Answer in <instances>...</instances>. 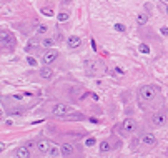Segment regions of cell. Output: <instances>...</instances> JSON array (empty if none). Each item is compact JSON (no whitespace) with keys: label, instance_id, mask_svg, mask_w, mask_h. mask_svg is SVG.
Segmentation results:
<instances>
[{"label":"cell","instance_id":"26","mask_svg":"<svg viewBox=\"0 0 168 158\" xmlns=\"http://www.w3.org/2000/svg\"><path fill=\"white\" fill-rule=\"evenodd\" d=\"M4 150H5V143H2V141H0V153H2Z\"/></svg>","mask_w":168,"mask_h":158},{"label":"cell","instance_id":"4","mask_svg":"<svg viewBox=\"0 0 168 158\" xmlns=\"http://www.w3.org/2000/svg\"><path fill=\"white\" fill-rule=\"evenodd\" d=\"M70 110H72V108L68 107V105L57 103V105H53V108H52V113H53V115H57V116H63V115H67Z\"/></svg>","mask_w":168,"mask_h":158},{"label":"cell","instance_id":"20","mask_svg":"<svg viewBox=\"0 0 168 158\" xmlns=\"http://www.w3.org/2000/svg\"><path fill=\"white\" fill-rule=\"evenodd\" d=\"M47 30H48V27H47V25H38L37 33H38V35H43V33H47Z\"/></svg>","mask_w":168,"mask_h":158},{"label":"cell","instance_id":"8","mask_svg":"<svg viewBox=\"0 0 168 158\" xmlns=\"http://www.w3.org/2000/svg\"><path fill=\"white\" fill-rule=\"evenodd\" d=\"M60 150H62L63 157H72V155L75 153V146L72 145V143H63V145L60 146Z\"/></svg>","mask_w":168,"mask_h":158},{"label":"cell","instance_id":"28","mask_svg":"<svg viewBox=\"0 0 168 158\" xmlns=\"http://www.w3.org/2000/svg\"><path fill=\"white\" fill-rule=\"evenodd\" d=\"M167 13H168V7H167Z\"/></svg>","mask_w":168,"mask_h":158},{"label":"cell","instance_id":"9","mask_svg":"<svg viewBox=\"0 0 168 158\" xmlns=\"http://www.w3.org/2000/svg\"><path fill=\"white\" fill-rule=\"evenodd\" d=\"M142 143L143 145H148V146H153V145H156V137L151 135V133H147V135L142 137Z\"/></svg>","mask_w":168,"mask_h":158},{"label":"cell","instance_id":"24","mask_svg":"<svg viewBox=\"0 0 168 158\" xmlns=\"http://www.w3.org/2000/svg\"><path fill=\"white\" fill-rule=\"evenodd\" d=\"M85 145H87V146H93V145H95V138H87Z\"/></svg>","mask_w":168,"mask_h":158},{"label":"cell","instance_id":"18","mask_svg":"<svg viewBox=\"0 0 168 158\" xmlns=\"http://www.w3.org/2000/svg\"><path fill=\"white\" fill-rule=\"evenodd\" d=\"M138 50L142 52V53H150V47H148L147 43H140Z\"/></svg>","mask_w":168,"mask_h":158},{"label":"cell","instance_id":"1","mask_svg":"<svg viewBox=\"0 0 168 158\" xmlns=\"http://www.w3.org/2000/svg\"><path fill=\"white\" fill-rule=\"evenodd\" d=\"M156 95H158L156 87H153V85H145V87H142L138 91V100H140L142 105H145V103L153 102V100L156 98Z\"/></svg>","mask_w":168,"mask_h":158},{"label":"cell","instance_id":"29","mask_svg":"<svg viewBox=\"0 0 168 158\" xmlns=\"http://www.w3.org/2000/svg\"><path fill=\"white\" fill-rule=\"evenodd\" d=\"M0 2H2V0H0Z\"/></svg>","mask_w":168,"mask_h":158},{"label":"cell","instance_id":"13","mask_svg":"<svg viewBox=\"0 0 168 158\" xmlns=\"http://www.w3.org/2000/svg\"><path fill=\"white\" fill-rule=\"evenodd\" d=\"M85 68L88 70V73H95L97 72V62L95 60H85Z\"/></svg>","mask_w":168,"mask_h":158},{"label":"cell","instance_id":"27","mask_svg":"<svg viewBox=\"0 0 168 158\" xmlns=\"http://www.w3.org/2000/svg\"><path fill=\"white\" fill-rule=\"evenodd\" d=\"M2 115H4V112H2V110H0V116H2Z\"/></svg>","mask_w":168,"mask_h":158},{"label":"cell","instance_id":"17","mask_svg":"<svg viewBox=\"0 0 168 158\" xmlns=\"http://www.w3.org/2000/svg\"><path fill=\"white\" fill-rule=\"evenodd\" d=\"M40 13H42V15H45V17H53V10H52V8H48V7L40 8Z\"/></svg>","mask_w":168,"mask_h":158},{"label":"cell","instance_id":"3","mask_svg":"<svg viewBox=\"0 0 168 158\" xmlns=\"http://www.w3.org/2000/svg\"><path fill=\"white\" fill-rule=\"evenodd\" d=\"M165 121H167V113H165V110H158V112L153 115V118H151V123L155 125V127H161V125H165Z\"/></svg>","mask_w":168,"mask_h":158},{"label":"cell","instance_id":"12","mask_svg":"<svg viewBox=\"0 0 168 158\" xmlns=\"http://www.w3.org/2000/svg\"><path fill=\"white\" fill-rule=\"evenodd\" d=\"M40 77H42V78H45V80L52 78V77H53V70H52V68H48V67H42V68H40Z\"/></svg>","mask_w":168,"mask_h":158},{"label":"cell","instance_id":"21","mask_svg":"<svg viewBox=\"0 0 168 158\" xmlns=\"http://www.w3.org/2000/svg\"><path fill=\"white\" fill-rule=\"evenodd\" d=\"M115 30H117V32H125L126 27L123 23H115Z\"/></svg>","mask_w":168,"mask_h":158},{"label":"cell","instance_id":"25","mask_svg":"<svg viewBox=\"0 0 168 158\" xmlns=\"http://www.w3.org/2000/svg\"><path fill=\"white\" fill-rule=\"evenodd\" d=\"M160 32H161L165 37H167V35H168V27H161V29H160Z\"/></svg>","mask_w":168,"mask_h":158},{"label":"cell","instance_id":"7","mask_svg":"<svg viewBox=\"0 0 168 158\" xmlns=\"http://www.w3.org/2000/svg\"><path fill=\"white\" fill-rule=\"evenodd\" d=\"M50 141L45 140V138H42V140L37 141V150L40 151L42 155H48V151H50Z\"/></svg>","mask_w":168,"mask_h":158},{"label":"cell","instance_id":"19","mask_svg":"<svg viewBox=\"0 0 168 158\" xmlns=\"http://www.w3.org/2000/svg\"><path fill=\"white\" fill-rule=\"evenodd\" d=\"M42 45L47 47V48H52V47H53V38H45V40L42 42Z\"/></svg>","mask_w":168,"mask_h":158},{"label":"cell","instance_id":"23","mask_svg":"<svg viewBox=\"0 0 168 158\" xmlns=\"http://www.w3.org/2000/svg\"><path fill=\"white\" fill-rule=\"evenodd\" d=\"M27 62H28V65H32V67H37V60H35L34 57H27Z\"/></svg>","mask_w":168,"mask_h":158},{"label":"cell","instance_id":"14","mask_svg":"<svg viewBox=\"0 0 168 158\" xmlns=\"http://www.w3.org/2000/svg\"><path fill=\"white\" fill-rule=\"evenodd\" d=\"M112 150V145H110V141H102L100 143V153H107Z\"/></svg>","mask_w":168,"mask_h":158},{"label":"cell","instance_id":"5","mask_svg":"<svg viewBox=\"0 0 168 158\" xmlns=\"http://www.w3.org/2000/svg\"><path fill=\"white\" fill-rule=\"evenodd\" d=\"M135 130H137V121H135L133 118H126L122 123V132L123 133H133Z\"/></svg>","mask_w":168,"mask_h":158},{"label":"cell","instance_id":"11","mask_svg":"<svg viewBox=\"0 0 168 158\" xmlns=\"http://www.w3.org/2000/svg\"><path fill=\"white\" fill-rule=\"evenodd\" d=\"M15 157H18V158H28V157H30L28 146H20V148H17V151H15Z\"/></svg>","mask_w":168,"mask_h":158},{"label":"cell","instance_id":"10","mask_svg":"<svg viewBox=\"0 0 168 158\" xmlns=\"http://www.w3.org/2000/svg\"><path fill=\"white\" fill-rule=\"evenodd\" d=\"M80 43H82V40H80V37H77V35H72L67 40V45L70 47V48H77V47H80Z\"/></svg>","mask_w":168,"mask_h":158},{"label":"cell","instance_id":"22","mask_svg":"<svg viewBox=\"0 0 168 158\" xmlns=\"http://www.w3.org/2000/svg\"><path fill=\"white\" fill-rule=\"evenodd\" d=\"M58 20H60V22H67V20H68V13H65V12L58 13Z\"/></svg>","mask_w":168,"mask_h":158},{"label":"cell","instance_id":"16","mask_svg":"<svg viewBox=\"0 0 168 158\" xmlns=\"http://www.w3.org/2000/svg\"><path fill=\"white\" fill-rule=\"evenodd\" d=\"M48 155H50V157H60V155H62V150L57 148V146H50V151H48Z\"/></svg>","mask_w":168,"mask_h":158},{"label":"cell","instance_id":"2","mask_svg":"<svg viewBox=\"0 0 168 158\" xmlns=\"http://www.w3.org/2000/svg\"><path fill=\"white\" fill-rule=\"evenodd\" d=\"M0 45H5V47H15L17 45V40L10 32L7 30H0Z\"/></svg>","mask_w":168,"mask_h":158},{"label":"cell","instance_id":"15","mask_svg":"<svg viewBox=\"0 0 168 158\" xmlns=\"http://www.w3.org/2000/svg\"><path fill=\"white\" fill-rule=\"evenodd\" d=\"M148 22V15L147 13H138V17H137V23L138 25H145Z\"/></svg>","mask_w":168,"mask_h":158},{"label":"cell","instance_id":"6","mask_svg":"<svg viewBox=\"0 0 168 158\" xmlns=\"http://www.w3.org/2000/svg\"><path fill=\"white\" fill-rule=\"evenodd\" d=\"M58 52H57V50H53V48H48L45 52V53H43V62L45 63H53L55 60H57V58H58Z\"/></svg>","mask_w":168,"mask_h":158}]
</instances>
